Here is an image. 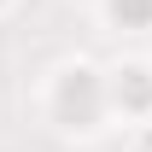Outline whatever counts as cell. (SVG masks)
<instances>
[{
	"label": "cell",
	"instance_id": "cell-1",
	"mask_svg": "<svg viewBox=\"0 0 152 152\" xmlns=\"http://www.w3.org/2000/svg\"><path fill=\"white\" fill-rule=\"evenodd\" d=\"M29 111L53 140L64 146H94L111 134V111H105V64L94 53H58L53 64L35 70L29 88Z\"/></svg>",
	"mask_w": 152,
	"mask_h": 152
},
{
	"label": "cell",
	"instance_id": "cell-2",
	"mask_svg": "<svg viewBox=\"0 0 152 152\" xmlns=\"http://www.w3.org/2000/svg\"><path fill=\"white\" fill-rule=\"evenodd\" d=\"M105 64V111H111V129H140L152 123V53H117L99 58Z\"/></svg>",
	"mask_w": 152,
	"mask_h": 152
},
{
	"label": "cell",
	"instance_id": "cell-3",
	"mask_svg": "<svg viewBox=\"0 0 152 152\" xmlns=\"http://www.w3.org/2000/svg\"><path fill=\"white\" fill-rule=\"evenodd\" d=\"M88 12H94V23L105 35H117V41L152 35V0H88Z\"/></svg>",
	"mask_w": 152,
	"mask_h": 152
},
{
	"label": "cell",
	"instance_id": "cell-4",
	"mask_svg": "<svg viewBox=\"0 0 152 152\" xmlns=\"http://www.w3.org/2000/svg\"><path fill=\"white\" fill-rule=\"evenodd\" d=\"M123 152H152V123H140V129L123 134Z\"/></svg>",
	"mask_w": 152,
	"mask_h": 152
},
{
	"label": "cell",
	"instance_id": "cell-5",
	"mask_svg": "<svg viewBox=\"0 0 152 152\" xmlns=\"http://www.w3.org/2000/svg\"><path fill=\"white\" fill-rule=\"evenodd\" d=\"M18 6H23V0H0V23L12 18V12H18Z\"/></svg>",
	"mask_w": 152,
	"mask_h": 152
}]
</instances>
